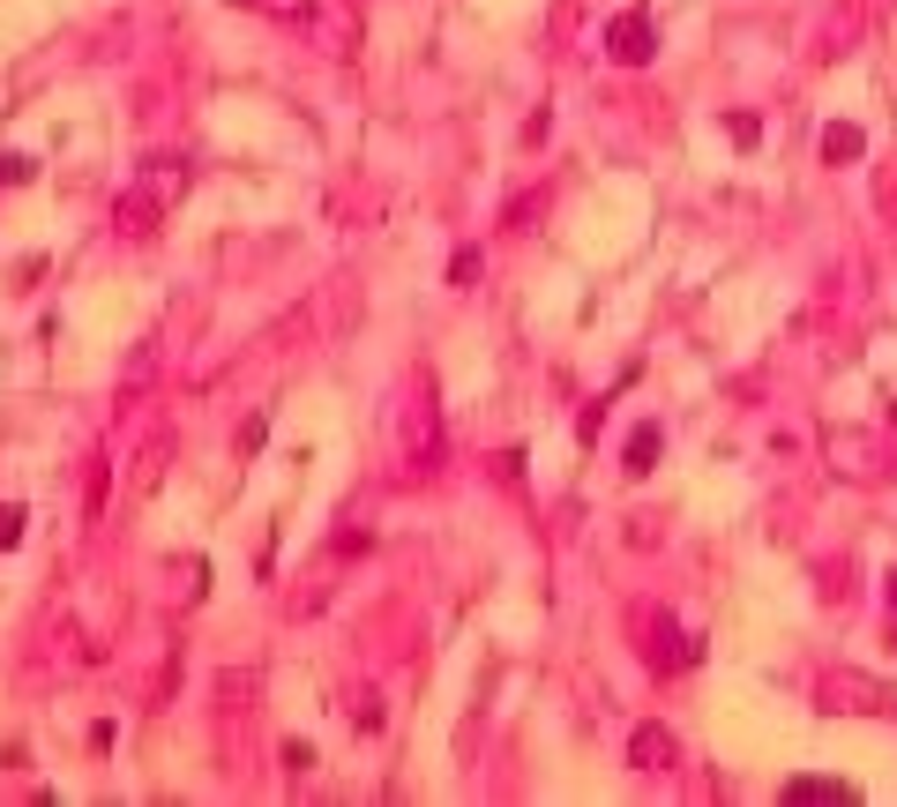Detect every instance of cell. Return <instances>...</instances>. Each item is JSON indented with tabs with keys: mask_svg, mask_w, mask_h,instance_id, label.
Masks as SVG:
<instances>
[{
	"mask_svg": "<svg viewBox=\"0 0 897 807\" xmlns=\"http://www.w3.org/2000/svg\"><path fill=\"white\" fill-rule=\"evenodd\" d=\"M606 53L621 60V68H643V60L658 53V30H651V8H621L606 23Z\"/></svg>",
	"mask_w": 897,
	"mask_h": 807,
	"instance_id": "6da1fadb",
	"label": "cell"
},
{
	"mask_svg": "<svg viewBox=\"0 0 897 807\" xmlns=\"http://www.w3.org/2000/svg\"><path fill=\"white\" fill-rule=\"evenodd\" d=\"M673 755H681V740H673L666 725H636V740H628V763L636 770H666Z\"/></svg>",
	"mask_w": 897,
	"mask_h": 807,
	"instance_id": "7a4b0ae2",
	"label": "cell"
},
{
	"mask_svg": "<svg viewBox=\"0 0 897 807\" xmlns=\"http://www.w3.org/2000/svg\"><path fill=\"white\" fill-rule=\"evenodd\" d=\"M157 217H165V195H157V187H128V195H120V225L128 232H157Z\"/></svg>",
	"mask_w": 897,
	"mask_h": 807,
	"instance_id": "3957f363",
	"label": "cell"
},
{
	"mask_svg": "<svg viewBox=\"0 0 897 807\" xmlns=\"http://www.w3.org/2000/svg\"><path fill=\"white\" fill-rule=\"evenodd\" d=\"M860 150H868V135H860L853 120H830V128H823V157H830V165H853Z\"/></svg>",
	"mask_w": 897,
	"mask_h": 807,
	"instance_id": "277c9868",
	"label": "cell"
},
{
	"mask_svg": "<svg viewBox=\"0 0 897 807\" xmlns=\"http://www.w3.org/2000/svg\"><path fill=\"white\" fill-rule=\"evenodd\" d=\"M785 800H853V785H845V778H785Z\"/></svg>",
	"mask_w": 897,
	"mask_h": 807,
	"instance_id": "5b68a950",
	"label": "cell"
},
{
	"mask_svg": "<svg viewBox=\"0 0 897 807\" xmlns=\"http://www.w3.org/2000/svg\"><path fill=\"white\" fill-rule=\"evenodd\" d=\"M658 449H666V434H658V426H636V434H628V471L643 479V471L658 464Z\"/></svg>",
	"mask_w": 897,
	"mask_h": 807,
	"instance_id": "8992f818",
	"label": "cell"
},
{
	"mask_svg": "<svg viewBox=\"0 0 897 807\" xmlns=\"http://www.w3.org/2000/svg\"><path fill=\"white\" fill-rule=\"evenodd\" d=\"M471 277H479V247H456V255H449V284H471Z\"/></svg>",
	"mask_w": 897,
	"mask_h": 807,
	"instance_id": "52a82bcc",
	"label": "cell"
},
{
	"mask_svg": "<svg viewBox=\"0 0 897 807\" xmlns=\"http://www.w3.org/2000/svg\"><path fill=\"white\" fill-rule=\"evenodd\" d=\"M726 128H733V142H741V150H755V142H763V120H755V113H733Z\"/></svg>",
	"mask_w": 897,
	"mask_h": 807,
	"instance_id": "ba28073f",
	"label": "cell"
},
{
	"mask_svg": "<svg viewBox=\"0 0 897 807\" xmlns=\"http://www.w3.org/2000/svg\"><path fill=\"white\" fill-rule=\"evenodd\" d=\"M352 725H359V733H374V725H382V703H374V695H359V703H352Z\"/></svg>",
	"mask_w": 897,
	"mask_h": 807,
	"instance_id": "9c48e42d",
	"label": "cell"
},
{
	"mask_svg": "<svg viewBox=\"0 0 897 807\" xmlns=\"http://www.w3.org/2000/svg\"><path fill=\"white\" fill-rule=\"evenodd\" d=\"M30 172H38V165H30V157H0V180H8V187H23Z\"/></svg>",
	"mask_w": 897,
	"mask_h": 807,
	"instance_id": "30bf717a",
	"label": "cell"
},
{
	"mask_svg": "<svg viewBox=\"0 0 897 807\" xmlns=\"http://www.w3.org/2000/svg\"><path fill=\"white\" fill-rule=\"evenodd\" d=\"M15 538H23V509L8 501V509H0V546H15Z\"/></svg>",
	"mask_w": 897,
	"mask_h": 807,
	"instance_id": "8fae6325",
	"label": "cell"
},
{
	"mask_svg": "<svg viewBox=\"0 0 897 807\" xmlns=\"http://www.w3.org/2000/svg\"><path fill=\"white\" fill-rule=\"evenodd\" d=\"M285 770H292V778H299V770H314V748H307V740H292V748H285Z\"/></svg>",
	"mask_w": 897,
	"mask_h": 807,
	"instance_id": "7c38bea8",
	"label": "cell"
},
{
	"mask_svg": "<svg viewBox=\"0 0 897 807\" xmlns=\"http://www.w3.org/2000/svg\"><path fill=\"white\" fill-rule=\"evenodd\" d=\"M890 606H897V568H890Z\"/></svg>",
	"mask_w": 897,
	"mask_h": 807,
	"instance_id": "4fadbf2b",
	"label": "cell"
}]
</instances>
